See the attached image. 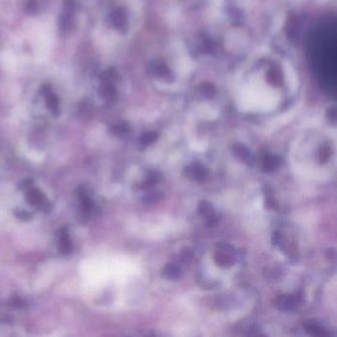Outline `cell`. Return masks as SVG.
I'll list each match as a JSON object with an SVG mask.
<instances>
[{"instance_id": "cell-1", "label": "cell", "mask_w": 337, "mask_h": 337, "mask_svg": "<svg viewBox=\"0 0 337 337\" xmlns=\"http://www.w3.org/2000/svg\"><path fill=\"white\" fill-rule=\"evenodd\" d=\"M230 245L228 244H220L218 245V248H220V250H218L216 252V254H214V261H216V263L223 267V268H229L232 265L233 263V259L231 257V250H228Z\"/></svg>"}, {"instance_id": "cell-2", "label": "cell", "mask_w": 337, "mask_h": 337, "mask_svg": "<svg viewBox=\"0 0 337 337\" xmlns=\"http://www.w3.org/2000/svg\"><path fill=\"white\" fill-rule=\"evenodd\" d=\"M184 176H186L192 180L196 181H202L205 179L208 175V170L199 163H193L191 165H188L185 167L183 171Z\"/></svg>"}, {"instance_id": "cell-3", "label": "cell", "mask_w": 337, "mask_h": 337, "mask_svg": "<svg viewBox=\"0 0 337 337\" xmlns=\"http://www.w3.org/2000/svg\"><path fill=\"white\" fill-rule=\"evenodd\" d=\"M58 249L60 253L69 254L72 250V243L70 237L68 229L64 228L59 232V241H58Z\"/></svg>"}, {"instance_id": "cell-4", "label": "cell", "mask_w": 337, "mask_h": 337, "mask_svg": "<svg viewBox=\"0 0 337 337\" xmlns=\"http://www.w3.org/2000/svg\"><path fill=\"white\" fill-rule=\"evenodd\" d=\"M26 200L30 205L33 206H45L46 205V198L44 194L36 189V188H31L28 190L26 194Z\"/></svg>"}, {"instance_id": "cell-5", "label": "cell", "mask_w": 337, "mask_h": 337, "mask_svg": "<svg viewBox=\"0 0 337 337\" xmlns=\"http://www.w3.org/2000/svg\"><path fill=\"white\" fill-rule=\"evenodd\" d=\"M232 151L234 155L241 160L245 161L248 164H251L253 162V156L251 151L243 144H236L233 146Z\"/></svg>"}, {"instance_id": "cell-6", "label": "cell", "mask_w": 337, "mask_h": 337, "mask_svg": "<svg viewBox=\"0 0 337 337\" xmlns=\"http://www.w3.org/2000/svg\"><path fill=\"white\" fill-rule=\"evenodd\" d=\"M281 164V159L277 156L270 155V153H266L263 159L262 167L264 171L271 172L277 169Z\"/></svg>"}, {"instance_id": "cell-7", "label": "cell", "mask_w": 337, "mask_h": 337, "mask_svg": "<svg viewBox=\"0 0 337 337\" xmlns=\"http://www.w3.org/2000/svg\"><path fill=\"white\" fill-rule=\"evenodd\" d=\"M298 303L297 297L294 296H282L278 299V306L282 311H290L293 308H295L296 304Z\"/></svg>"}, {"instance_id": "cell-8", "label": "cell", "mask_w": 337, "mask_h": 337, "mask_svg": "<svg viewBox=\"0 0 337 337\" xmlns=\"http://www.w3.org/2000/svg\"><path fill=\"white\" fill-rule=\"evenodd\" d=\"M163 274L168 279L175 280V279H178L179 276L181 275V269L176 264L169 263L163 269Z\"/></svg>"}, {"instance_id": "cell-9", "label": "cell", "mask_w": 337, "mask_h": 337, "mask_svg": "<svg viewBox=\"0 0 337 337\" xmlns=\"http://www.w3.org/2000/svg\"><path fill=\"white\" fill-rule=\"evenodd\" d=\"M199 212H200V213L202 214V216H204L206 218V220L216 214L213 206L209 202H207V201H201L200 202V204H199Z\"/></svg>"}, {"instance_id": "cell-10", "label": "cell", "mask_w": 337, "mask_h": 337, "mask_svg": "<svg viewBox=\"0 0 337 337\" xmlns=\"http://www.w3.org/2000/svg\"><path fill=\"white\" fill-rule=\"evenodd\" d=\"M305 330L308 331L311 335H315V336H326L327 332L325 331L324 328H322L321 326L318 325V324H306L304 326Z\"/></svg>"}, {"instance_id": "cell-11", "label": "cell", "mask_w": 337, "mask_h": 337, "mask_svg": "<svg viewBox=\"0 0 337 337\" xmlns=\"http://www.w3.org/2000/svg\"><path fill=\"white\" fill-rule=\"evenodd\" d=\"M331 156V148L329 145L325 144V145H322L319 151V155H318V160H319V163H325L329 158Z\"/></svg>"}, {"instance_id": "cell-12", "label": "cell", "mask_w": 337, "mask_h": 337, "mask_svg": "<svg viewBox=\"0 0 337 337\" xmlns=\"http://www.w3.org/2000/svg\"><path fill=\"white\" fill-rule=\"evenodd\" d=\"M79 198L81 200V205H82L83 210L85 212L91 211L92 207H93V203H92V200L90 199V197L85 192H80L79 193Z\"/></svg>"}, {"instance_id": "cell-13", "label": "cell", "mask_w": 337, "mask_h": 337, "mask_svg": "<svg viewBox=\"0 0 337 337\" xmlns=\"http://www.w3.org/2000/svg\"><path fill=\"white\" fill-rule=\"evenodd\" d=\"M162 199V193L159 192V191H153L151 193H148L143 201L146 203V204H155V203H158L160 202V200Z\"/></svg>"}, {"instance_id": "cell-14", "label": "cell", "mask_w": 337, "mask_h": 337, "mask_svg": "<svg viewBox=\"0 0 337 337\" xmlns=\"http://www.w3.org/2000/svg\"><path fill=\"white\" fill-rule=\"evenodd\" d=\"M160 180V174L157 171H153V172H150L148 175H147V178L145 180V182L143 183V186H151L153 185V184H156L158 183L159 181Z\"/></svg>"}, {"instance_id": "cell-15", "label": "cell", "mask_w": 337, "mask_h": 337, "mask_svg": "<svg viewBox=\"0 0 337 337\" xmlns=\"http://www.w3.org/2000/svg\"><path fill=\"white\" fill-rule=\"evenodd\" d=\"M156 139H157V135L156 134H145L141 139V144L142 146H147V145H149L150 143H152L153 142H155Z\"/></svg>"}, {"instance_id": "cell-16", "label": "cell", "mask_w": 337, "mask_h": 337, "mask_svg": "<svg viewBox=\"0 0 337 337\" xmlns=\"http://www.w3.org/2000/svg\"><path fill=\"white\" fill-rule=\"evenodd\" d=\"M16 216L20 219V220H23V221H27L31 218V213H28L27 211H24V210H18L16 212Z\"/></svg>"}, {"instance_id": "cell-17", "label": "cell", "mask_w": 337, "mask_h": 337, "mask_svg": "<svg viewBox=\"0 0 337 337\" xmlns=\"http://www.w3.org/2000/svg\"><path fill=\"white\" fill-rule=\"evenodd\" d=\"M181 256H182V259H183L184 261H186V262H187V260H190V259L192 258L193 253H192V251H191L189 248H185V249L183 250Z\"/></svg>"}]
</instances>
